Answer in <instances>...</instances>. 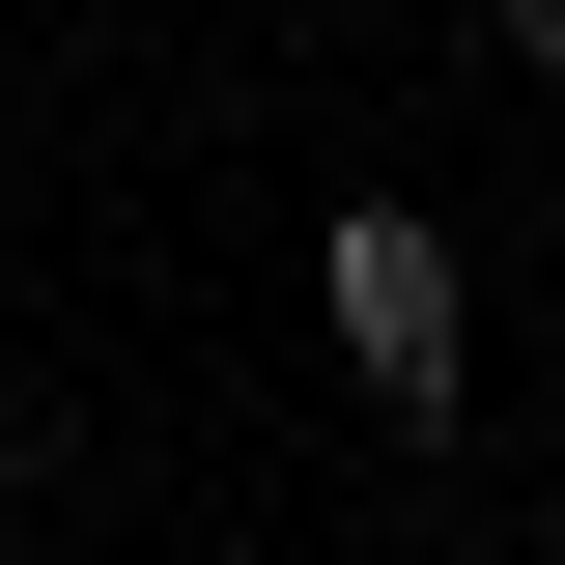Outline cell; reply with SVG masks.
Instances as JSON below:
<instances>
[{"instance_id": "6da1fadb", "label": "cell", "mask_w": 565, "mask_h": 565, "mask_svg": "<svg viewBox=\"0 0 565 565\" xmlns=\"http://www.w3.org/2000/svg\"><path fill=\"white\" fill-rule=\"evenodd\" d=\"M311 340H340V396L424 452V424L481 396V255H452L424 199H340V226H311Z\"/></svg>"}, {"instance_id": "7a4b0ae2", "label": "cell", "mask_w": 565, "mask_h": 565, "mask_svg": "<svg viewBox=\"0 0 565 565\" xmlns=\"http://www.w3.org/2000/svg\"><path fill=\"white\" fill-rule=\"evenodd\" d=\"M481 29H509V85H565V0H481Z\"/></svg>"}]
</instances>
